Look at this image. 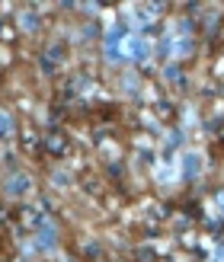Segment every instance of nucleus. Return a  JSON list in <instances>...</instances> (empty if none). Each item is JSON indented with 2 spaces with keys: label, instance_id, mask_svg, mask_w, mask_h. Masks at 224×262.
Segmentation results:
<instances>
[{
  "label": "nucleus",
  "instance_id": "obj_1",
  "mask_svg": "<svg viewBox=\"0 0 224 262\" xmlns=\"http://www.w3.org/2000/svg\"><path fill=\"white\" fill-rule=\"evenodd\" d=\"M128 55L131 58H148V38H141V35L128 38Z\"/></svg>",
  "mask_w": 224,
  "mask_h": 262
},
{
  "label": "nucleus",
  "instance_id": "obj_2",
  "mask_svg": "<svg viewBox=\"0 0 224 262\" xmlns=\"http://www.w3.org/2000/svg\"><path fill=\"white\" fill-rule=\"evenodd\" d=\"M26 189H29V179H26V176H13V179L7 182V192H10V195H23Z\"/></svg>",
  "mask_w": 224,
  "mask_h": 262
},
{
  "label": "nucleus",
  "instance_id": "obj_3",
  "mask_svg": "<svg viewBox=\"0 0 224 262\" xmlns=\"http://www.w3.org/2000/svg\"><path fill=\"white\" fill-rule=\"evenodd\" d=\"M118 38H122V29H115V32L109 35V42H106V55H109V58H118Z\"/></svg>",
  "mask_w": 224,
  "mask_h": 262
},
{
  "label": "nucleus",
  "instance_id": "obj_4",
  "mask_svg": "<svg viewBox=\"0 0 224 262\" xmlns=\"http://www.w3.org/2000/svg\"><path fill=\"white\" fill-rule=\"evenodd\" d=\"M195 166H199V157H189V160H186V169H189V176H195V173H199Z\"/></svg>",
  "mask_w": 224,
  "mask_h": 262
},
{
  "label": "nucleus",
  "instance_id": "obj_5",
  "mask_svg": "<svg viewBox=\"0 0 224 262\" xmlns=\"http://www.w3.org/2000/svg\"><path fill=\"white\" fill-rule=\"evenodd\" d=\"M7 128H10V119H7L4 112H0V131H7Z\"/></svg>",
  "mask_w": 224,
  "mask_h": 262
}]
</instances>
